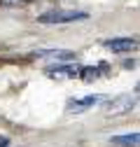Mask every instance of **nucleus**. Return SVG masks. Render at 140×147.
<instances>
[{"instance_id":"0eeeda50","label":"nucleus","mask_w":140,"mask_h":147,"mask_svg":"<svg viewBox=\"0 0 140 147\" xmlns=\"http://www.w3.org/2000/svg\"><path fill=\"white\" fill-rule=\"evenodd\" d=\"M138 140H140V136H138L135 131L129 133V136H112V138H110V142H112V145H119V147H135Z\"/></svg>"},{"instance_id":"f257e3e1","label":"nucleus","mask_w":140,"mask_h":147,"mask_svg":"<svg viewBox=\"0 0 140 147\" xmlns=\"http://www.w3.org/2000/svg\"><path fill=\"white\" fill-rule=\"evenodd\" d=\"M84 19H89V14L79 9H51L38 16L40 24H70V21H84Z\"/></svg>"},{"instance_id":"1a4fd4ad","label":"nucleus","mask_w":140,"mask_h":147,"mask_svg":"<svg viewBox=\"0 0 140 147\" xmlns=\"http://www.w3.org/2000/svg\"><path fill=\"white\" fill-rule=\"evenodd\" d=\"M0 147H9V138L7 136H0Z\"/></svg>"},{"instance_id":"423d86ee","label":"nucleus","mask_w":140,"mask_h":147,"mask_svg":"<svg viewBox=\"0 0 140 147\" xmlns=\"http://www.w3.org/2000/svg\"><path fill=\"white\" fill-rule=\"evenodd\" d=\"M35 56H49V59H56V61H73L75 59V51H65V49H40V51H35Z\"/></svg>"},{"instance_id":"39448f33","label":"nucleus","mask_w":140,"mask_h":147,"mask_svg":"<svg viewBox=\"0 0 140 147\" xmlns=\"http://www.w3.org/2000/svg\"><path fill=\"white\" fill-rule=\"evenodd\" d=\"M47 75L54 77V80L77 77V75H79V68H77V65H54V68H47Z\"/></svg>"},{"instance_id":"20e7f679","label":"nucleus","mask_w":140,"mask_h":147,"mask_svg":"<svg viewBox=\"0 0 140 147\" xmlns=\"http://www.w3.org/2000/svg\"><path fill=\"white\" fill-rule=\"evenodd\" d=\"M96 103H98V96L73 98V100H68V112H73V115H82V112H86V110H91Z\"/></svg>"},{"instance_id":"6e6552de","label":"nucleus","mask_w":140,"mask_h":147,"mask_svg":"<svg viewBox=\"0 0 140 147\" xmlns=\"http://www.w3.org/2000/svg\"><path fill=\"white\" fill-rule=\"evenodd\" d=\"M105 70V65H98V68H91V65H86V68H79V77L84 82H94L100 77V72Z\"/></svg>"},{"instance_id":"7ed1b4c3","label":"nucleus","mask_w":140,"mask_h":147,"mask_svg":"<svg viewBox=\"0 0 140 147\" xmlns=\"http://www.w3.org/2000/svg\"><path fill=\"white\" fill-rule=\"evenodd\" d=\"M105 47L112 49L114 54H126V51L138 49V40L135 38H112V40H105Z\"/></svg>"},{"instance_id":"9d476101","label":"nucleus","mask_w":140,"mask_h":147,"mask_svg":"<svg viewBox=\"0 0 140 147\" xmlns=\"http://www.w3.org/2000/svg\"><path fill=\"white\" fill-rule=\"evenodd\" d=\"M0 3H5V5H16V3H21V0H0Z\"/></svg>"},{"instance_id":"f03ea898","label":"nucleus","mask_w":140,"mask_h":147,"mask_svg":"<svg viewBox=\"0 0 140 147\" xmlns=\"http://www.w3.org/2000/svg\"><path fill=\"white\" fill-rule=\"evenodd\" d=\"M135 100H138L135 91H133V94H121V96L108 100V103L103 105V110H105V115H108V117H119V115L131 112V110L135 107Z\"/></svg>"}]
</instances>
